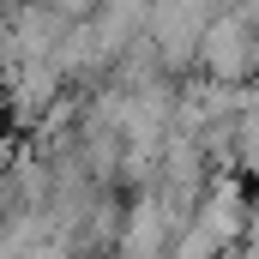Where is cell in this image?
Segmentation results:
<instances>
[{
  "label": "cell",
  "mask_w": 259,
  "mask_h": 259,
  "mask_svg": "<svg viewBox=\"0 0 259 259\" xmlns=\"http://www.w3.org/2000/svg\"><path fill=\"white\" fill-rule=\"evenodd\" d=\"M253 6H217L211 24L199 30L193 66L199 78H217V84H247L253 78Z\"/></svg>",
  "instance_id": "6da1fadb"
},
{
  "label": "cell",
  "mask_w": 259,
  "mask_h": 259,
  "mask_svg": "<svg viewBox=\"0 0 259 259\" xmlns=\"http://www.w3.org/2000/svg\"><path fill=\"white\" fill-rule=\"evenodd\" d=\"M211 12H217V0H151V6H145L139 36L151 42V55H157V66H163V78H175V72L193 66L199 30L211 24Z\"/></svg>",
  "instance_id": "7a4b0ae2"
}]
</instances>
